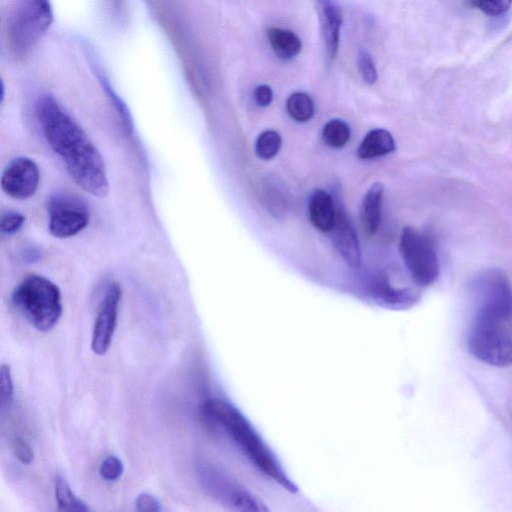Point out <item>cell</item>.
Segmentation results:
<instances>
[{
	"label": "cell",
	"instance_id": "obj_12",
	"mask_svg": "<svg viewBox=\"0 0 512 512\" xmlns=\"http://www.w3.org/2000/svg\"><path fill=\"white\" fill-rule=\"evenodd\" d=\"M317 3L326 54L334 60L338 53L342 12L335 0H317Z\"/></svg>",
	"mask_w": 512,
	"mask_h": 512
},
{
	"label": "cell",
	"instance_id": "obj_19",
	"mask_svg": "<svg viewBox=\"0 0 512 512\" xmlns=\"http://www.w3.org/2000/svg\"><path fill=\"white\" fill-rule=\"evenodd\" d=\"M322 137L329 147L341 148L350 138V128L343 120L333 119L328 121L323 127Z\"/></svg>",
	"mask_w": 512,
	"mask_h": 512
},
{
	"label": "cell",
	"instance_id": "obj_27",
	"mask_svg": "<svg viewBox=\"0 0 512 512\" xmlns=\"http://www.w3.org/2000/svg\"><path fill=\"white\" fill-rule=\"evenodd\" d=\"M12 451L15 457L25 465H29L33 462L34 452L29 443L22 437L16 436L12 440Z\"/></svg>",
	"mask_w": 512,
	"mask_h": 512
},
{
	"label": "cell",
	"instance_id": "obj_8",
	"mask_svg": "<svg viewBox=\"0 0 512 512\" xmlns=\"http://www.w3.org/2000/svg\"><path fill=\"white\" fill-rule=\"evenodd\" d=\"M48 229L57 238L77 235L89 224L90 212L84 199L70 192H59L47 204Z\"/></svg>",
	"mask_w": 512,
	"mask_h": 512
},
{
	"label": "cell",
	"instance_id": "obj_9",
	"mask_svg": "<svg viewBox=\"0 0 512 512\" xmlns=\"http://www.w3.org/2000/svg\"><path fill=\"white\" fill-rule=\"evenodd\" d=\"M121 297L119 284L110 283L100 302L92 331L91 349L97 355L106 354L112 344Z\"/></svg>",
	"mask_w": 512,
	"mask_h": 512
},
{
	"label": "cell",
	"instance_id": "obj_15",
	"mask_svg": "<svg viewBox=\"0 0 512 512\" xmlns=\"http://www.w3.org/2000/svg\"><path fill=\"white\" fill-rule=\"evenodd\" d=\"M395 150V141L385 129H373L360 143L357 155L361 159H373L387 155Z\"/></svg>",
	"mask_w": 512,
	"mask_h": 512
},
{
	"label": "cell",
	"instance_id": "obj_26",
	"mask_svg": "<svg viewBox=\"0 0 512 512\" xmlns=\"http://www.w3.org/2000/svg\"><path fill=\"white\" fill-rule=\"evenodd\" d=\"M25 223V216L17 211H7L1 215L0 229L4 235H13L21 230Z\"/></svg>",
	"mask_w": 512,
	"mask_h": 512
},
{
	"label": "cell",
	"instance_id": "obj_4",
	"mask_svg": "<svg viewBox=\"0 0 512 512\" xmlns=\"http://www.w3.org/2000/svg\"><path fill=\"white\" fill-rule=\"evenodd\" d=\"M53 21L50 0H17L7 18L11 49L25 55L42 38Z\"/></svg>",
	"mask_w": 512,
	"mask_h": 512
},
{
	"label": "cell",
	"instance_id": "obj_6",
	"mask_svg": "<svg viewBox=\"0 0 512 512\" xmlns=\"http://www.w3.org/2000/svg\"><path fill=\"white\" fill-rule=\"evenodd\" d=\"M474 318L504 322L512 315V284L498 271H488L473 285Z\"/></svg>",
	"mask_w": 512,
	"mask_h": 512
},
{
	"label": "cell",
	"instance_id": "obj_20",
	"mask_svg": "<svg viewBox=\"0 0 512 512\" xmlns=\"http://www.w3.org/2000/svg\"><path fill=\"white\" fill-rule=\"evenodd\" d=\"M279 184L267 182L264 186V202L274 217H281L287 209L286 195Z\"/></svg>",
	"mask_w": 512,
	"mask_h": 512
},
{
	"label": "cell",
	"instance_id": "obj_2",
	"mask_svg": "<svg viewBox=\"0 0 512 512\" xmlns=\"http://www.w3.org/2000/svg\"><path fill=\"white\" fill-rule=\"evenodd\" d=\"M204 411L224 428L246 457L262 473L280 485L293 489V485L281 470L273 454L234 406L223 400L212 399L205 404Z\"/></svg>",
	"mask_w": 512,
	"mask_h": 512
},
{
	"label": "cell",
	"instance_id": "obj_28",
	"mask_svg": "<svg viewBox=\"0 0 512 512\" xmlns=\"http://www.w3.org/2000/svg\"><path fill=\"white\" fill-rule=\"evenodd\" d=\"M135 509L137 511H161L160 502L151 494L143 492L135 500Z\"/></svg>",
	"mask_w": 512,
	"mask_h": 512
},
{
	"label": "cell",
	"instance_id": "obj_25",
	"mask_svg": "<svg viewBox=\"0 0 512 512\" xmlns=\"http://www.w3.org/2000/svg\"><path fill=\"white\" fill-rule=\"evenodd\" d=\"M471 5L489 16H498L512 5V0H471Z\"/></svg>",
	"mask_w": 512,
	"mask_h": 512
},
{
	"label": "cell",
	"instance_id": "obj_7",
	"mask_svg": "<svg viewBox=\"0 0 512 512\" xmlns=\"http://www.w3.org/2000/svg\"><path fill=\"white\" fill-rule=\"evenodd\" d=\"M400 252L415 283L427 286L438 278V257L426 235L414 227H405L400 237Z\"/></svg>",
	"mask_w": 512,
	"mask_h": 512
},
{
	"label": "cell",
	"instance_id": "obj_17",
	"mask_svg": "<svg viewBox=\"0 0 512 512\" xmlns=\"http://www.w3.org/2000/svg\"><path fill=\"white\" fill-rule=\"evenodd\" d=\"M54 492L58 510L80 512L90 510V508L74 494L67 481L61 476L55 477Z\"/></svg>",
	"mask_w": 512,
	"mask_h": 512
},
{
	"label": "cell",
	"instance_id": "obj_21",
	"mask_svg": "<svg viewBox=\"0 0 512 512\" xmlns=\"http://www.w3.org/2000/svg\"><path fill=\"white\" fill-rule=\"evenodd\" d=\"M282 139L278 132L265 130L257 138L255 150L261 159H271L277 155L281 148Z\"/></svg>",
	"mask_w": 512,
	"mask_h": 512
},
{
	"label": "cell",
	"instance_id": "obj_24",
	"mask_svg": "<svg viewBox=\"0 0 512 512\" xmlns=\"http://www.w3.org/2000/svg\"><path fill=\"white\" fill-rule=\"evenodd\" d=\"M124 472V465L120 458L115 455L106 457L99 467L100 476L108 481H117Z\"/></svg>",
	"mask_w": 512,
	"mask_h": 512
},
{
	"label": "cell",
	"instance_id": "obj_29",
	"mask_svg": "<svg viewBox=\"0 0 512 512\" xmlns=\"http://www.w3.org/2000/svg\"><path fill=\"white\" fill-rule=\"evenodd\" d=\"M254 98L256 103L261 107L270 105L273 99V91L270 86L262 84L255 88Z\"/></svg>",
	"mask_w": 512,
	"mask_h": 512
},
{
	"label": "cell",
	"instance_id": "obj_10",
	"mask_svg": "<svg viewBox=\"0 0 512 512\" xmlns=\"http://www.w3.org/2000/svg\"><path fill=\"white\" fill-rule=\"evenodd\" d=\"M2 191L16 200L31 198L40 183V171L37 164L28 157L13 159L1 175Z\"/></svg>",
	"mask_w": 512,
	"mask_h": 512
},
{
	"label": "cell",
	"instance_id": "obj_1",
	"mask_svg": "<svg viewBox=\"0 0 512 512\" xmlns=\"http://www.w3.org/2000/svg\"><path fill=\"white\" fill-rule=\"evenodd\" d=\"M36 116L48 145L74 182L93 196L105 197L109 192L105 163L85 131L51 95L37 100Z\"/></svg>",
	"mask_w": 512,
	"mask_h": 512
},
{
	"label": "cell",
	"instance_id": "obj_22",
	"mask_svg": "<svg viewBox=\"0 0 512 512\" xmlns=\"http://www.w3.org/2000/svg\"><path fill=\"white\" fill-rule=\"evenodd\" d=\"M14 398V386L11 369L3 363L0 367V407L4 411L9 408Z\"/></svg>",
	"mask_w": 512,
	"mask_h": 512
},
{
	"label": "cell",
	"instance_id": "obj_5",
	"mask_svg": "<svg viewBox=\"0 0 512 512\" xmlns=\"http://www.w3.org/2000/svg\"><path fill=\"white\" fill-rule=\"evenodd\" d=\"M467 346L475 358L486 364L497 367L512 364V338L503 322L474 318Z\"/></svg>",
	"mask_w": 512,
	"mask_h": 512
},
{
	"label": "cell",
	"instance_id": "obj_23",
	"mask_svg": "<svg viewBox=\"0 0 512 512\" xmlns=\"http://www.w3.org/2000/svg\"><path fill=\"white\" fill-rule=\"evenodd\" d=\"M357 67L362 79L369 85L377 81V69L371 54L366 49H360L357 54Z\"/></svg>",
	"mask_w": 512,
	"mask_h": 512
},
{
	"label": "cell",
	"instance_id": "obj_14",
	"mask_svg": "<svg viewBox=\"0 0 512 512\" xmlns=\"http://www.w3.org/2000/svg\"><path fill=\"white\" fill-rule=\"evenodd\" d=\"M384 186L375 182L363 197L360 208V219L363 228L369 235H374L381 222V205Z\"/></svg>",
	"mask_w": 512,
	"mask_h": 512
},
{
	"label": "cell",
	"instance_id": "obj_3",
	"mask_svg": "<svg viewBox=\"0 0 512 512\" xmlns=\"http://www.w3.org/2000/svg\"><path fill=\"white\" fill-rule=\"evenodd\" d=\"M11 300L19 313L37 330L48 332L58 323L62 311L59 287L41 275H28L13 290Z\"/></svg>",
	"mask_w": 512,
	"mask_h": 512
},
{
	"label": "cell",
	"instance_id": "obj_11",
	"mask_svg": "<svg viewBox=\"0 0 512 512\" xmlns=\"http://www.w3.org/2000/svg\"><path fill=\"white\" fill-rule=\"evenodd\" d=\"M334 246L351 267L357 268L361 263L360 247L354 228L343 210L337 211L336 222L331 230Z\"/></svg>",
	"mask_w": 512,
	"mask_h": 512
},
{
	"label": "cell",
	"instance_id": "obj_18",
	"mask_svg": "<svg viewBox=\"0 0 512 512\" xmlns=\"http://www.w3.org/2000/svg\"><path fill=\"white\" fill-rule=\"evenodd\" d=\"M286 109L295 121L307 122L314 114V103L308 94L295 92L288 97Z\"/></svg>",
	"mask_w": 512,
	"mask_h": 512
},
{
	"label": "cell",
	"instance_id": "obj_16",
	"mask_svg": "<svg viewBox=\"0 0 512 512\" xmlns=\"http://www.w3.org/2000/svg\"><path fill=\"white\" fill-rule=\"evenodd\" d=\"M267 37L272 50L281 59H292L302 49L300 38L291 30L271 27L267 30Z\"/></svg>",
	"mask_w": 512,
	"mask_h": 512
},
{
	"label": "cell",
	"instance_id": "obj_13",
	"mask_svg": "<svg viewBox=\"0 0 512 512\" xmlns=\"http://www.w3.org/2000/svg\"><path fill=\"white\" fill-rule=\"evenodd\" d=\"M337 211L333 199L324 190H316L309 201V217L317 229L327 232L331 231L336 222Z\"/></svg>",
	"mask_w": 512,
	"mask_h": 512
}]
</instances>
